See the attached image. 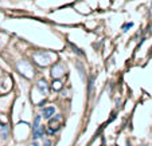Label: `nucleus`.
Listing matches in <instances>:
<instances>
[{"mask_svg":"<svg viewBox=\"0 0 152 146\" xmlns=\"http://www.w3.org/2000/svg\"><path fill=\"white\" fill-rule=\"evenodd\" d=\"M131 27H133V23H125L123 26V32H126L129 28H131Z\"/></svg>","mask_w":152,"mask_h":146,"instance_id":"6e6552de","label":"nucleus"},{"mask_svg":"<svg viewBox=\"0 0 152 146\" xmlns=\"http://www.w3.org/2000/svg\"><path fill=\"white\" fill-rule=\"evenodd\" d=\"M54 114H55V109H54V107H46V109L43 110V113H42V117L45 118V119H50V118H51Z\"/></svg>","mask_w":152,"mask_h":146,"instance_id":"39448f33","label":"nucleus"},{"mask_svg":"<svg viewBox=\"0 0 152 146\" xmlns=\"http://www.w3.org/2000/svg\"><path fill=\"white\" fill-rule=\"evenodd\" d=\"M43 146H51V141L46 139V141H45V143H43Z\"/></svg>","mask_w":152,"mask_h":146,"instance_id":"9d476101","label":"nucleus"},{"mask_svg":"<svg viewBox=\"0 0 152 146\" xmlns=\"http://www.w3.org/2000/svg\"><path fill=\"white\" fill-rule=\"evenodd\" d=\"M61 119H62V117H61V115H58V121H61ZM58 121H55V119H51V121H50V123H49L50 129L47 130V133H49V134H54V133L61 127V125L58 123Z\"/></svg>","mask_w":152,"mask_h":146,"instance_id":"f03ea898","label":"nucleus"},{"mask_svg":"<svg viewBox=\"0 0 152 146\" xmlns=\"http://www.w3.org/2000/svg\"><path fill=\"white\" fill-rule=\"evenodd\" d=\"M39 122H40V115H37L35 117V122H34V129H37L39 126Z\"/></svg>","mask_w":152,"mask_h":146,"instance_id":"1a4fd4ad","label":"nucleus"},{"mask_svg":"<svg viewBox=\"0 0 152 146\" xmlns=\"http://www.w3.org/2000/svg\"><path fill=\"white\" fill-rule=\"evenodd\" d=\"M34 59H35V62H37L38 64H40V66H47V64L51 62L50 55L47 54V52H45V51L35 52V54H34Z\"/></svg>","mask_w":152,"mask_h":146,"instance_id":"f257e3e1","label":"nucleus"},{"mask_svg":"<svg viewBox=\"0 0 152 146\" xmlns=\"http://www.w3.org/2000/svg\"><path fill=\"white\" fill-rule=\"evenodd\" d=\"M62 87H63V82H61L59 78H55L54 82H53V89L57 90V91H59Z\"/></svg>","mask_w":152,"mask_h":146,"instance_id":"0eeeda50","label":"nucleus"},{"mask_svg":"<svg viewBox=\"0 0 152 146\" xmlns=\"http://www.w3.org/2000/svg\"><path fill=\"white\" fill-rule=\"evenodd\" d=\"M37 87L40 90V93H42V94H47V91H49V85H47L46 80H43V79L38 80V82H37Z\"/></svg>","mask_w":152,"mask_h":146,"instance_id":"20e7f679","label":"nucleus"},{"mask_svg":"<svg viewBox=\"0 0 152 146\" xmlns=\"http://www.w3.org/2000/svg\"><path fill=\"white\" fill-rule=\"evenodd\" d=\"M51 75H53V78H61V77H63L65 75V72H63V67H62V64H55L54 67L51 69Z\"/></svg>","mask_w":152,"mask_h":146,"instance_id":"7ed1b4c3","label":"nucleus"},{"mask_svg":"<svg viewBox=\"0 0 152 146\" xmlns=\"http://www.w3.org/2000/svg\"><path fill=\"white\" fill-rule=\"evenodd\" d=\"M43 134H45V127L39 125L37 129H34V135H32V138H34V139H38V138H40Z\"/></svg>","mask_w":152,"mask_h":146,"instance_id":"423d86ee","label":"nucleus"},{"mask_svg":"<svg viewBox=\"0 0 152 146\" xmlns=\"http://www.w3.org/2000/svg\"><path fill=\"white\" fill-rule=\"evenodd\" d=\"M32 146H39V145H38V143H37V142H35V143H34V145H32Z\"/></svg>","mask_w":152,"mask_h":146,"instance_id":"9b49d317","label":"nucleus"}]
</instances>
